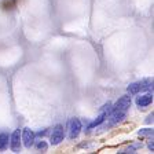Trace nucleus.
Masks as SVG:
<instances>
[{
  "mask_svg": "<svg viewBox=\"0 0 154 154\" xmlns=\"http://www.w3.org/2000/svg\"><path fill=\"white\" fill-rule=\"evenodd\" d=\"M153 128H143L138 131V136L140 138H153Z\"/></svg>",
  "mask_w": 154,
  "mask_h": 154,
  "instance_id": "obj_9",
  "label": "nucleus"
},
{
  "mask_svg": "<svg viewBox=\"0 0 154 154\" xmlns=\"http://www.w3.org/2000/svg\"><path fill=\"white\" fill-rule=\"evenodd\" d=\"M10 149L14 153H19L21 151V131L15 129L10 136Z\"/></svg>",
  "mask_w": 154,
  "mask_h": 154,
  "instance_id": "obj_4",
  "label": "nucleus"
},
{
  "mask_svg": "<svg viewBox=\"0 0 154 154\" xmlns=\"http://www.w3.org/2000/svg\"><path fill=\"white\" fill-rule=\"evenodd\" d=\"M47 147H48V144L45 143L44 140H38L37 144H36V149H37L38 151H47Z\"/></svg>",
  "mask_w": 154,
  "mask_h": 154,
  "instance_id": "obj_10",
  "label": "nucleus"
},
{
  "mask_svg": "<svg viewBox=\"0 0 154 154\" xmlns=\"http://www.w3.org/2000/svg\"><path fill=\"white\" fill-rule=\"evenodd\" d=\"M147 147H149V150H150V151H154V143H153V138H151V140H149V143H147Z\"/></svg>",
  "mask_w": 154,
  "mask_h": 154,
  "instance_id": "obj_12",
  "label": "nucleus"
},
{
  "mask_svg": "<svg viewBox=\"0 0 154 154\" xmlns=\"http://www.w3.org/2000/svg\"><path fill=\"white\" fill-rule=\"evenodd\" d=\"M45 134H47V129H43V131H38V132H37L38 136H44Z\"/></svg>",
  "mask_w": 154,
  "mask_h": 154,
  "instance_id": "obj_13",
  "label": "nucleus"
},
{
  "mask_svg": "<svg viewBox=\"0 0 154 154\" xmlns=\"http://www.w3.org/2000/svg\"><path fill=\"white\" fill-rule=\"evenodd\" d=\"M10 143V135L7 132H0V151H4L8 147Z\"/></svg>",
  "mask_w": 154,
  "mask_h": 154,
  "instance_id": "obj_8",
  "label": "nucleus"
},
{
  "mask_svg": "<svg viewBox=\"0 0 154 154\" xmlns=\"http://www.w3.org/2000/svg\"><path fill=\"white\" fill-rule=\"evenodd\" d=\"M129 107H131V98H129V96H121V98L112 106L110 112H124V113H127Z\"/></svg>",
  "mask_w": 154,
  "mask_h": 154,
  "instance_id": "obj_2",
  "label": "nucleus"
},
{
  "mask_svg": "<svg viewBox=\"0 0 154 154\" xmlns=\"http://www.w3.org/2000/svg\"><path fill=\"white\" fill-rule=\"evenodd\" d=\"M35 138H36V134L29 128H25L21 134V140L23 142V146L26 149H30L35 144Z\"/></svg>",
  "mask_w": 154,
  "mask_h": 154,
  "instance_id": "obj_5",
  "label": "nucleus"
},
{
  "mask_svg": "<svg viewBox=\"0 0 154 154\" xmlns=\"http://www.w3.org/2000/svg\"><path fill=\"white\" fill-rule=\"evenodd\" d=\"M65 139V131H63V125L62 124H57L52 128L51 136H50V143L52 146H58L62 140Z\"/></svg>",
  "mask_w": 154,
  "mask_h": 154,
  "instance_id": "obj_1",
  "label": "nucleus"
},
{
  "mask_svg": "<svg viewBox=\"0 0 154 154\" xmlns=\"http://www.w3.org/2000/svg\"><path fill=\"white\" fill-rule=\"evenodd\" d=\"M151 102H153V94H144V95L136 96V99H135V103L139 107H146V106L151 105Z\"/></svg>",
  "mask_w": 154,
  "mask_h": 154,
  "instance_id": "obj_6",
  "label": "nucleus"
},
{
  "mask_svg": "<svg viewBox=\"0 0 154 154\" xmlns=\"http://www.w3.org/2000/svg\"><path fill=\"white\" fill-rule=\"evenodd\" d=\"M139 147H142V144H135V146H129L128 149H125V150L121 151V153H135V150H136V149H139Z\"/></svg>",
  "mask_w": 154,
  "mask_h": 154,
  "instance_id": "obj_11",
  "label": "nucleus"
},
{
  "mask_svg": "<svg viewBox=\"0 0 154 154\" xmlns=\"http://www.w3.org/2000/svg\"><path fill=\"white\" fill-rule=\"evenodd\" d=\"M81 121L79 119H70L69 120V139H76L81 132Z\"/></svg>",
  "mask_w": 154,
  "mask_h": 154,
  "instance_id": "obj_3",
  "label": "nucleus"
},
{
  "mask_svg": "<svg viewBox=\"0 0 154 154\" xmlns=\"http://www.w3.org/2000/svg\"><path fill=\"white\" fill-rule=\"evenodd\" d=\"M143 88H144L143 83H132V84H129V85H128L127 91H128L129 95H138V94L140 92Z\"/></svg>",
  "mask_w": 154,
  "mask_h": 154,
  "instance_id": "obj_7",
  "label": "nucleus"
},
{
  "mask_svg": "<svg viewBox=\"0 0 154 154\" xmlns=\"http://www.w3.org/2000/svg\"><path fill=\"white\" fill-rule=\"evenodd\" d=\"M153 113L151 114H149V117H147V120H146V122H153Z\"/></svg>",
  "mask_w": 154,
  "mask_h": 154,
  "instance_id": "obj_14",
  "label": "nucleus"
}]
</instances>
